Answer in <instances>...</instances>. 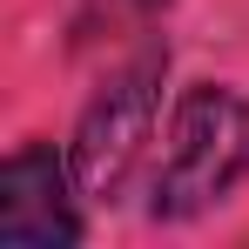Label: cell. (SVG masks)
Returning <instances> with one entry per match:
<instances>
[{"label": "cell", "mask_w": 249, "mask_h": 249, "mask_svg": "<svg viewBox=\"0 0 249 249\" xmlns=\"http://www.w3.org/2000/svg\"><path fill=\"white\" fill-rule=\"evenodd\" d=\"M162 68H168V54H142L135 68H122V74L81 108L74 142H68V168H74V189H81V196L115 202L128 189V175H135L142 148H148V128H155Z\"/></svg>", "instance_id": "2"}, {"label": "cell", "mask_w": 249, "mask_h": 249, "mask_svg": "<svg viewBox=\"0 0 249 249\" xmlns=\"http://www.w3.org/2000/svg\"><path fill=\"white\" fill-rule=\"evenodd\" d=\"M249 175V101L229 88H189L175 101V122H168V155L155 168V215L182 222L196 209L222 202L236 182Z\"/></svg>", "instance_id": "1"}, {"label": "cell", "mask_w": 249, "mask_h": 249, "mask_svg": "<svg viewBox=\"0 0 249 249\" xmlns=\"http://www.w3.org/2000/svg\"><path fill=\"white\" fill-rule=\"evenodd\" d=\"M68 175L54 162V148H14L0 168V243L7 249H74L81 243V215L68 202Z\"/></svg>", "instance_id": "3"}, {"label": "cell", "mask_w": 249, "mask_h": 249, "mask_svg": "<svg viewBox=\"0 0 249 249\" xmlns=\"http://www.w3.org/2000/svg\"><path fill=\"white\" fill-rule=\"evenodd\" d=\"M142 7H148V0H142Z\"/></svg>", "instance_id": "4"}]
</instances>
